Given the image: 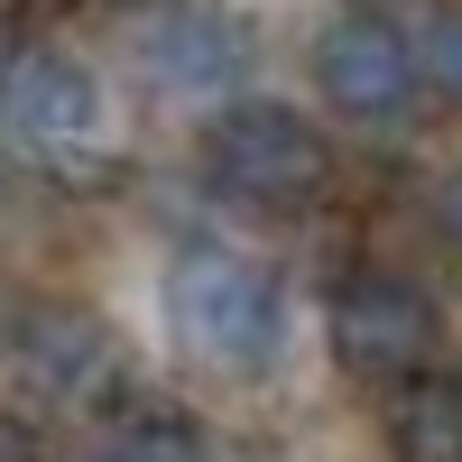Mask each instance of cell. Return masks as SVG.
Masks as SVG:
<instances>
[{"mask_svg":"<svg viewBox=\"0 0 462 462\" xmlns=\"http://www.w3.org/2000/svg\"><path fill=\"white\" fill-rule=\"evenodd\" d=\"M204 176H213V195L250 204V213H305L333 185V148L287 102H231L204 139Z\"/></svg>","mask_w":462,"mask_h":462,"instance_id":"obj_1","label":"cell"},{"mask_svg":"<svg viewBox=\"0 0 462 462\" xmlns=\"http://www.w3.org/2000/svg\"><path fill=\"white\" fill-rule=\"evenodd\" d=\"M158 296H167L176 342L204 352L213 370H259L278 352V287H268V268L231 259V250H176Z\"/></svg>","mask_w":462,"mask_h":462,"instance_id":"obj_2","label":"cell"},{"mask_svg":"<svg viewBox=\"0 0 462 462\" xmlns=\"http://www.w3.org/2000/svg\"><path fill=\"white\" fill-rule=\"evenodd\" d=\"M0 130L37 158H74V148L102 139V84L84 56L65 47H19L0 65Z\"/></svg>","mask_w":462,"mask_h":462,"instance_id":"obj_3","label":"cell"},{"mask_svg":"<svg viewBox=\"0 0 462 462\" xmlns=\"http://www.w3.org/2000/svg\"><path fill=\"white\" fill-rule=\"evenodd\" d=\"M111 370H121V352H111V324L93 305H28L10 324V379L47 407H93Z\"/></svg>","mask_w":462,"mask_h":462,"instance_id":"obj_4","label":"cell"},{"mask_svg":"<svg viewBox=\"0 0 462 462\" xmlns=\"http://www.w3.org/2000/svg\"><path fill=\"white\" fill-rule=\"evenodd\" d=\"M241 65H250V37L222 10H204V0H176V10H158L139 28V74L167 102H222L241 84Z\"/></svg>","mask_w":462,"mask_h":462,"instance_id":"obj_5","label":"cell"},{"mask_svg":"<svg viewBox=\"0 0 462 462\" xmlns=\"http://www.w3.org/2000/svg\"><path fill=\"white\" fill-rule=\"evenodd\" d=\"M407 84H416V56H407V37L398 28H379V19H333L315 37V93L333 111H352V121H389V111H407Z\"/></svg>","mask_w":462,"mask_h":462,"instance_id":"obj_6","label":"cell"},{"mask_svg":"<svg viewBox=\"0 0 462 462\" xmlns=\"http://www.w3.org/2000/svg\"><path fill=\"white\" fill-rule=\"evenodd\" d=\"M333 352L352 370H416L435 352V296L407 278H352L333 296Z\"/></svg>","mask_w":462,"mask_h":462,"instance_id":"obj_7","label":"cell"},{"mask_svg":"<svg viewBox=\"0 0 462 462\" xmlns=\"http://www.w3.org/2000/svg\"><path fill=\"white\" fill-rule=\"evenodd\" d=\"M93 462H204V426L167 398H111L93 426Z\"/></svg>","mask_w":462,"mask_h":462,"instance_id":"obj_8","label":"cell"},{"mask_svg":"<svg viewBox=\"0 0 462 462\" xmlns=\"http://www.w3.org/2000/svg\"><path fill=\"white\" fill-rule=\"evenodd\" d=\"M389 444H398V462H462V379L416 370L389 407Z\"/></svg>","mask_w":462,"mask_h":462,"instance_id":"obj_9","label":"cell"},{"mask_svg":"<svg viewBox=\"0 0 462 462\" xmlns=\"http://www.w3.org/2000/svg\"><path fill=\"white\" fill-rule=\"evenodd\" d=\"M416 74H426L444 102H462V10H435L416 28Z\"/></svg>","mask_w":462,"mask_h":462,"instance_id":"obj_10","label":"cell"},{"mask_svg":"<svg viewBox=\"0 0 462 462\" xmlns=\"http://www.w3.org/2000/svg\"><path fill=\"white\" fill-rule=\"evenodd\" d=\"M0 462H37V435L19 426V416H0Z\"/></svg>","mask_w":462,"mask_h":462,"instance_id":"obj_11","label":"cell"},{"mask_svg":"<svg viewBox=\"0 0 462 462\" xmlns=\"http://www.w3.org/2000/svg\"><path fill=\"white\" fill-rule=\"evenodd\" d=\"M444 241H453V250H462V167H453V176H444Z\"/></svg>","mask_w":462,"mask_h":462,"instance_id":"obj_12","label":"cell"},{"mask_svg":"<svg viewBox=\"0 0 462 462\" xmlns=\"http://www.w3.org/2000/svg\"><path fill=\"white\" fill-rule=\"evenodd\" d=\"M10 19H19V0H0V28H10Z\"/></svg>","mask_w":462,"mask_h":462,"instance_id":"obj_13","label":"cell"}]
</instances>
